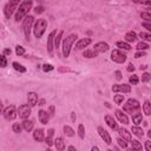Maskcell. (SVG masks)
I'll return each instance as SVG.
<instances>
[{
  "label": "cell",
  "instance_id": "cell-1",
  "mask_svg": "<svg viewBox=\"0 0 151 151\" xmlns=\"http://www.w3.org/2000/svg\"><path fill=\"white\" fill-rule=\"evenodd\" d=\"M32 5H33V1L32 0H25V1H22L19 6H18V8H17V11H15V21H20V20H22L27 14H28V12L31 11V8H32Z\"/></svg>",
  "mask_w": 151,
  "mask_h": 151
},
{
  "label": "cell",
  "instance_id": "cell-2",
  "mask_svg": "<svg viewBox=\"0 0 151 151\" xmlns=\"http://www.w3.org/2000/svg\"><path fill=\"white\" fill-rule=\"evenodd\" d=\"M78 35L77 34H70L68 37L64 38L63 40V55L65 58H67L70 55V52H71V47L72 45L74 44V41L77 40Z\"/></svg>",
  "mask_w": 151,
  "mask_h": 151
},
{
  "label": "cell",
  "instance_id": "cell-3",
  "mask_svg": "<svg viewBox=\"0 0 151 151\" xmlns=\"http://www.w3.org/2000/svg\"><path fill=\"white\" fill-rule=\"evenodd\" d=\"M46 28H47V20H46V19H44V18L38 19V20L35 21V24H34V28H33L34 37H35V38H38V39H39V38H41V37L44 35V33H45Z\"/></svg>",
  "mask_w": 151,
  "mask_h": 151
},
{
  "label": "cell",
  "instance_id": "cell-4",
  "mask_svg": "<svg viewBox=\"0 0 151 151\" xmlns=\"http://www.w3.org/2000/svg\"><path fill=\"white\" fill-rule=\"evenodd\" d=\"M139 109H140L139 101H138L137 99H134V98L127 99L126 103H125L124 106H123V110H124L125 112H127V113H131V114L134 113V112H137V111H139Z\"/></svg>",
  "mask_w": 151,
  "mask_h": 151
},
{
  "label": "cell",
  "instance_id": "cell-5",
  "mask_svg": "<svg viewBox=\"0 0 151 151\" xmlns=\"http://www.w3.org/2000/svg\"><path fill=\"white\" fill-rule=\"evenodd\" d=\"M19 2H20V0H9L5 5V7H4V14H5V17L7 19H9L12 17V14L17 11V8L19 6Z\"/></svg>",
  "mask_w": 151,
  "mask_h": 151
},
{
  "label": "cell",
  "instance_id": "cell-6",
  "mask_svg": "<svg viewBox=\"0 0 151 151\" xmlns=\"http://www.w3.org/2000/svg\"><path fill=\"white\" fill-rule=\"evenodd\" d=\"M33 21H34V18H33L32 15H26V17H25V19H24V22H22V29H24V33H25L26 39H28V38H29L31 28H32Z\"/></svg>",
  "mask_w": 151,
  "mask_h": 151
},
{
  "label": "cell",
  "instance_id": "cell-7",
  "mask_svg": "<svg viewBox=\"0 0 151 151\" xmlns=\"http://www.w3.org/2000/svg\"><path fill=\"white\" fill-rule=\"evenodd\" d=\"M2 114H4V117H5L6 120H13V119L17 118L18 112H17V109H15L14 105H9V106H7V107L4 109Z\"/></svg>",
  "mask_w": 151,
  "mask_h": 151
},
{
  "label": "cell",
  "instance_id": "cell-8",
  "mask_svg": "<svg viewBox=\"0 0 151 151\" xmlns=\"http://www.w3.org/2000/svg\"><path fill=\"white\" fill-rule=\"evenodd\" d=\"M111 60L118 64H123L126 60V54L120 50H113L111 52Z\"/></svg>",
  "mask_w": 151,
  "mask_h": 151
},
{
  "label": "cell",
  "instance_id": "cell-9",
  "mask_svg": "<svg viewBox=\"0 0 151 151\" xmlns=\"http://www.w3.org/2000/svg\"><path fill=\"white\" fill-rule=\"evenodd\" d=\"M17 112H18V114H19V117H20L21 119H26V118H28L29 114H31V106H29L28 104H22V105H20V106L18 107Z\"/></svg>",
  "mask_w": 151,
  "mask_h": 151
},
{
  "label": "cell",
  "instance_id": "cell-10",
  "mask_svg": "<svg viewBox=\"0 0 151 151\" xmlns=\"http://www.w3.org/2000/svg\"><path fill=\"white\" fill-rule=\"evenodd\" d=\"M113 92H122V93H130L131 92V86L127 84H116L112 86Z\"/></svg>",
  "mask_w": 151,
  "mask_h": 151
},
{
  "label": "cell",
  "instance_id": "cell-11",
  "mask_svg": "<svg viewBox=\"0 0 151 151\" xmlns=\"http://www.w3.org/2000/svg\"><path fill=\"white\" fill-rule=\"evenodd\" d=\"M97 131H98V133H99V136L101 137V139L107 144V145H110L111 143H112V139H111V136L109 134V132L103 127V126H98V129H97Z\"/></svg>",
  "mask_w": 151,
  "mask_h": 151
},
{
  "label": "cell",
  "instance_id": "cell-12",
  "mask_svg": "<svg viewBox=\"0 0 151 151\" xmlns=\"http://www.w3.org/2000/svg\"><path fill=\"white\" fill-rule=\"evenodd\" d=\"M109 48H110V46H109L107 42L99 41V42H97V44L94 45V48H93V50L99 54V53H105V52H107Z\"/></svg>",
  "mask_w": 151,
  "mask_h": 151
},
{
  "label": "cell",
  "instance_id": "cell-13",
  "mask_svg": "<svg viewBox=\"0 0 151 151\" xmlns=\"http://www.w3.org/2000/svg\"><path fill=\"white\" fill-rule=\"evenodd\" d=\"M91 42H92V39H91V38H83V39H79V40L76 42V48H77V50H83V48L87 47Z\"/></svg>",
  "mask_w": 151,
  "mask_h": 151
},
{
  "label": "cell",
  "instance_id": "cell-14",
  "mask_svg": "<svg viewBox=\"0 0 151 151\" xmlns=\"http://www.w3.org/2000/svg\"><path fill=\"white\" fill-rule=\"evenodd\" d=\"M27 103H28V105L31 107L35 106L38 104V94L35 92H33V91L28 92V94H27Z\"/></svg>",
  "mask_w": 151,
  "mask_h": 151
},
{
  "label": "cell",
  "instance_id": "cell-15",
  "mask_svg": "<svg viewBox=\"0 0 151 151\" xmlns=\"http://www.w3.org/2000/svg\"><path fill=\"white\" fill-rule=\"evenodd\" d=\"M114 113H116L117 119H118L122 124H124V125L129 124V118H127V116H126L122 110H116V111H114Z\"/></svg>",
  "mask_w": 151,
  "mask_h": 151
},
{
  "label": "cell",
  "instance_id": "cell-16",
  "mask_svg": "<svg viewBox=\"0 0 151 151\" xmlns=\"http://www.w3.org/2000/svg\"><path fill=\"white\" fill-rule=\"evenodd\" d=\"M105 122H106V124H107V126H109L110 129H112V130H114V131L118 130V125H117V123H116V120H114V118H113L112 116L106 114V116H105Z\"/></svg>",
  "mask_w": 151,
  "mask_h": 151
},
{
  "label": "cell",
  "instance_id": "cell-17",
  "mask_svg": "<svg viewBox=\"0 0 151 151\" xmlns=\"http://www.w3.org/2000/svg\"><path fill=\"white\" fill-rule=\"evenodd\" d=\"M57 34V31H52L47 38V51L48 53H52L53 52V41H54V35Z\"/></svg>",
  "mask_w": 151,
  "mask_h": 151
},
{
  "label": "cell",
  "instance_id": "cell-18",
  "mask_svg": "<svg viewBox=\"0 0 151 151\" xmlns=\"http://www.w3.org/2000/svg\"><path fill=\"white\" fill-rule=\"evenodd\" d=\"M118 133L120 134V137L123 138V139H125L126 142H130L131 139H132V137H131V132H129L126 129H124V127H118Z\"/></svg>",
  "mask_w": 151,
  "mask_h": 151
},
{
  "label": "cell",
  "instance_id": "cell-19",
  "mask_svg": "<svg viewBox=\"0 0 151 151\" xmlns=\"http://www.w3.org/2000/svg\"><path fill=\"white\" fill-rule=\"evenodd\" d=\"M33 138L37 142H44V139H45L44 130L42 129H35L34 132H33Z\"/></svg>",
  "mask_w": 151,
  "mask_h": 151
},
{
  "label": "cell",
  "instance_id": "cell-20",
  "mask_svg": "<svg viewBox=\"0 0 151 151\" xmlns=\"http://www.w3.org/2000/svg\"><path fill=\"white\" fill-rule=\"evenodd\" d=\"M38 117H39V120H40L41 124H47L48 120H50L48 113H47L46 111H44V110H40V111L38 112Z\"/></svg>",
  "mask_w": 151,
  "mask_h": 151
},
{
  "label": "cell",
  "instance_id": "cell-21",
  "mask_svg": "<svg viewBox=\"0 0 151 151\" xmlns=\"http://www.w3.org/2000/svg\"><path fill=\"white\" fill-rule=\"evenodd\" d=\"M53 134H54V130H53V129H48V130H47V136H46V138L44 139L45 143H46V145H47L48 147L53 145Z\"/></svg>",
  "mask_w": 151,
  "mask_h": 151
},
{
  "label": "cell",
  "instance_id": "cell-22",
  "mask_svg": "<svg viewBox=\"0 0 151 151\" xmlns=\"http://www.w3.org/2000/svg\"><path fill=\"white\" fill-rule=\"evenodd\" d=\"M53 144H54V146H55L57 150H59V151L65 150V143H64V140H63L61 137H57L55 139H53Z\"/></svg>",
  "mask_w": 151,
  "mask_h": 151
},
{
  "label": "cell",
  "instance_id": "cell-23",
  "mask_svg": "<svg viewBox=\"0 0 151 151\" xmlns=\"http://www.w3.org/2000/svg\"><path fill=\"white\" fill-rule=\"evenodd\" d=\"M33 124H34V123H33L32 120H29V119L26 118V119H24V122L21 123V127H22L25 131L29 132V131L33 129Z\"/></svg>",
  "mask_w": 151,
  "mask_h": 151
},
{
  "label": "cell",
  "instance_id": "cell-24",
  "mask_svg": "<svg viewBox=\"0 0 151 151\" xmlns=\"http://www.w3.org/2000/svg\"><path fill=\"white\" fill-rule=\"evenodd\" d=\"M125 41L126 42H133L136 39H137V34H136V32H133V31H130V32H127L126 34H125Z\"/></svg>",
  "mask_w": 151,
  "mask_h": 151
},
{
  "label": "cell",
  "instance_id": "cell-25",
  "mask_svg": "<svg viewBox=\"0 0 151 151\" xmlns=\"http://www.w3.org/2000/svg\"><path fill=\"white\" fill-rule=\"evenodd\" d=\"M142 120H143V116H142V113H140L139 111L132 113V122H133L136 125H139V124L142 123Z\"/></svg>",
  "mask_w": 151,
  "mask_h": 151
},
{
  "label": "cell",
  "instance_id": "cell-26",
  "mask_svg": "<svg viewBox=\"0 0 151 151\" xmlns=\"http://www.w3.org/2000/svg\"><path fill=\"white\" fill-rule=\"evenodd\" d=\"M131 132L136 136V137H138V138H142L143 136H144V132H143V130H142V127H139V126H132V129H131Z\"/></svg>",
  "mask_w": 151,
  "mask_h": 151
},
{
  "label": "cell",
  "instance_id": "cell-27",
  "mask_svg": "<svg viewBox=\"0 0 151 151\" xmlns=\"http://www.w3.org/2000/svg\"><path fill=\"white\" fill-rule=\"evenodd\" d=\"M117 47L122 48V50H125V51H130L131 50V45L130 42H126V41H117Z\"/></svg>",
  "mask_w": 151,
  "mask_h": 151
},
{
  "label": "cell",
  "instance_id": "cell-28",
  "mask_svg": "<svg viewBox=\"0 0 151 151\" xmlns=\"http://www.w3.org/2000/svg\"><path fill=\"white\" fill-rule=\"evenodd\" d=\"M97 55H98V53H97L94 50H86V51H84V53H83V57L88 58V59H91V58H96Z\"/></svg>",
  "mask_w": 151,
  "mask_h": 151
},
{
  "label": "cell",
  "instance_id": "cell-29",
  "mask_svg": "<svg viewBox=\"0 0 151 151\" xmlns=\"http://www.w3.org/2000/svg\"><path fill=\"white\" fill-rule=\"evenodd\" d=\"M63 34H64V31H59V32H58V34H55V35H54V41H53V44H54V46H55L57 48L59 47L60 40H61V38H63Z\"/></svg>",
  "mask_w": 151,
  "mask_h": 151
},
{
  "label": "cell",
  "instance_id": "cell-30",
  "mask_svg": "<svg viewBox=\"0 0 151 151\" xmlns=\"http://www.w3.org/2000/svg\"><path fill=\"white\" fill-rule=\"evenodd\" d=\"M143 111L146 116H150L151 114V104L149 100H145L144 104H143Z\"/></svg>",
  "mask_w": 151,
  "mask_h": 151
},
{
  "label": "cell",
  "instance_id": "cell-31",
  "mask_svg": "<svg viewBox=\"0 0 151 151\" xmlns=\"http://www.w3.org/2000/svg\"><path fill=\"white\" fill-rule=\"evenodd\" d=\"M63 130H64V133H65L67 137H73V136H74V130H73L71 126H68V125H64Z\"/></svg>",
  "mask_w": 151,
  "mask_h": 151
},
{
  "label": "cell",
  "instance_id": "cell-32",
  "mask_svg": "<svg viewBox=\"0 0 151 151\" xmlns=\"http://www.w3.org/2000/svg\"><path fill=\"white\" fill-rule=\"evenodd\" d=\"M130 143H131V145H132V150H137V151H139V150L143 149L142 143L138 142V140H136V139H131Z\"/></svg>",
  "mask_w": 151,
  "mask_h": 151
},
{
  "label": "cell",
  "instance_id": "cell-33",
  "mask_svg": "<svg viewBox=\"0 0 151 151\" xmlns=\"http://www.w3.org/2000/svg\"><path fill=\"white\" fill-rule=\"evenodd\" d=\"M12 65H13V68H14L15 71H18V72H21V73L26 72V67H25V66H22L21 64H19V63L14 61V63H13Z\"/></svg>",
  "mask_w": 151,
  "mask_h": 151
},
{
  "label": "cell",
  "instance_id": "cell-34",
  "mask_svg": "<svg viewBox=\"0 0 151 151\" xmlns=\"http://www.w3.org/2000/svg\"><path fill=\"white\" fill-rule=\"evenodd\" d=\"M149 47H150L149 44L145 42V41H140V42H138L137 46H136V48H137L138 51H145V50H147Z\"/></svg>",
  "mask_w": 151,
  "mask_h": 151
},
{
  "label": "cell",
  "instance_id": "cell-35",
  "mask_svg": "<svg viewBox=\"0 0 151 151\" xmlns=\"http://www.w3.org/2000/svg\"><path fill=\"white\" fill-rule=\"evenodd\" d=\"M139 37L143 40H145V41H151V34L149 32H140L139 33Z\"/></svg>",
  "mask_w": 151,
  "mask_h": 151
},
{
  "label": "cell",
  "instance_id": "cell-36",
  "mask_svg": "<svg viewBox=\"0 0 151 151\" xmlns=\"http://www.w3.org/2000/svg\"><path fill=\"white\" fill-rule=\"evenodd\" d=\"M140 17H142V19H144V20L147 21V22L151 21V13H150V12H142V13H140Z\"/></svg>",
  "mask_w": 151,
  "mask_h": 151
},
{
  "label": "cell",
  "instance_id": "cell-37",
  "mask_svg": "<svg viewBox=\"0 0 151 151\" xmlns=\"http://www.w3.org/2000/svg\"><path fill=\"white\" fill-rule=\"evenodd\" d=\"M129 81H130V84H132V85H137V84L139 83V78H138V76L132 74V76L129 78Z\"/></svg>",
  "mask_w": 151,
  "mask_h": 151
},
{
  "label": "cell",
  "instance_id": "cell-38",
  "mask_svg": "<svg viewBox=\"0 0 151 151\" xmlns=\"http://www.w3.org/2000/svg\"><path fill=\"white\" fill-rule=\"evenodd\" d=\"M113 101H114L116 104H122V103L124 101V96H123V94H116V96L113 97Z\"/></svg>",
  "mask_w": 151,
  "mask_h": 151
},
{
  "label": "cell",
  "instance_id": "cell-39",
  "mask_svg": "<svg viewBox=\"0 0 151 151\" xmlns=\"http://www.w3.org/2000/svg\"><path fill=\"white\" fill-rule=\"evenodd\" d=\"M78 134H79V137L81 139L85 137V129H84V125L83 124H79L78 125Z\"/></svg>",
  "mask_w": 151,
  "mask_h": 151
},
{
  "label": "cell",
  "instance_id": "cell-40",
  "mask_svg": "<svg viewBox=\"0 0 151 151\" xmlns=\"http://www.w3.org/2000/svg\"><path fill=\"white\" fill-rule=\"evenodd\" d=\"M21 125L19 124V123H14L13 125H12V130H13V132H15V133H19V132H21Z\"/></svg>",
  "mask_w": 151,
  "mask_h": 151
},
{
  "label": "cell",
  "instance_id": "cell-41",
  "mask_svg": "<svg viewBox=\"0 0 151 151\" xmlns=\"http://www.w3.org/2000/svg\"><path fill=\"white\" fill-rule=\"evenodd\" d=\"M7 66V59L5 54H0V67H6Z\"/></svg>",
  "mask_w": 151,
  "mask_h": 151
},
{
  "label": "cell",
  "instance_id": "cell-42",
  "mask_svg": "<svg viewBox=\"0 0 151 151\" xmlns=\"http://www.w3.org/2000/svg\"><path fill=\"white\" fill-rule=\"evenodd\" d=\"M15 53H17V55H24L25 54V48L22 47V46H17L15 47Z\"/></svg>",
  "mask_w": 151,
  "mask_h": 151
},
{
  "label": "cell",
  "instance_id": "cell-43",
  "mask_svg": "<svg viewBox=\"0 0 151 151\" xmlns=\"http://www.w3.org/2000/svg\"><path fill=\"white\" fill-rule=\"evenodd\" d=\"M117 142H118V144L120 145V147H123V149H126V147H127V142H126L125 139H123L122 137H120V138H118V139H117Z\"/></svg>",
  "mask_w": 151,
  "mask_h": 151
},
{
  "label": "cell",
  "instance_id": "cell-44",
  "mask_svg": "<svg viewBox=\"0 0 151 151\" xmlns=\"http://www.w3.org/2000/svg\"><path fill=\"white\" fill-rule=\"evenodd\" d=\"M134 4H142L146 6H151V0H132Z\"/></svg>",
  "mask_w": 151,
  "mask_h": 151
},
{
  "label": "cell",
  "instance_id": "cell-45",
  "mask_svg": "<svg viewBox=\"0 0 151 151\" xmlns=\"http://www.w3.org/2000/svg\"><path fill=\"white\" fill-rule=\"evenodd\" d=\"M54 67L51 65V64H44L42 65V70H44V72H50V71H52Z\"/></svg>",
  "mask_w": 151,
  "mask_h": 151
},
{
  "label": "cell",
  "instance_id": "cell-46",
  "mask_svg": "<svg viewBox=\"0 0 151 151\" xmlns=\"http://www.w3.org/2000/svg\"><path fill=\"white\" fill-rule=\"evenodd\" d=\"M149 80H150V74H149L147 72L143 73V76H142V81H143V83H147Z\"/></svg>",
  "mask_w": 151,
  "mask_h": 151
},
{
  "label": "cell",
  "instance_id": "cell-47",
  "mask_svg": "<svg viewBox=\"0 0 151 151\" xmlns=\"http://www.w3.org/2000/svg\"><path fill=\"white\" fill-rule=\"evenodd\" d=\"M34 12H35V14H40V13L44 12V7H42V6H37V7L34 8Z\"/></svg>",
  "mask_w": 151,
  "mask_h": 151
},
{
  "label": "cell",
  "instance_id": "cell-48",
  "mask_svg": "<svg viewBox=\"0 0 151 151\" xmlns=\"http://www.w3.org/2000/svg\"><path fill=\"white\" fill-rule=\"evenodd\" d=\"M144 55H145V52H144V51H138V52H136L134 58H142V57H144Z\"/></svg>",
  "mask_w": 151,
  "mask_h": 151
},
{
  "label": "cell",
  "instance_id": "cell-49",
  "mask_svg": "<svg viewBox=\"0 0 151 151\" xmlns=\"http://www.w3.org/2000/svg\"><path fill=\"white\" fill-rule=\"evenodd\" d=\"M142 26H143V27H145L147 31H150V29H151V25H150V22H147V21L142 22Z\"/></svg>",
  "mask_w": 151,
  "mask_h": 151
},
{
  "label": "cell",
  "instance_id": "cell-50",
  "mask_svg": "<svg viewBox=\"0 0 151 151\" xmlns=\"http://www.w3.org/2000/svg\"><path fill=\"white\" fill-rule=\"evenodd\" d=\"M114 76H116V79H117V80H120V79L123 78V76H122V72H120V71H116V72H114Z\"/></svg>",
  "mask_w": 151,
  "mask_h": 151
},
{
  "label": "cell",
  "instance_id": "cell-51",
  "mask_svg": "<svg viewBox=\"0 0 151 151\" xmlns=\"http://www.w3.org/2000/svg\"><path fill=\"white\" fill-rule=\"evenodd\" d=\"M145 149H146V151H151V142L150 140L145 142Z\"/></svg>",
  "mask_w": 151,
  "mask_h": 151
},
{
  "label": "cell",
  "instance_id": "cell-52",
  "mask_svg": "<svg viewBox=\"0 0 151 151\" xmlns=\"http://www.w3.org/2000/svg\"><path fill=\"white\" fill-rule=\"evenodd\" d=\"M127 72H133L134 71V66H133V64L131 63V64H129V66H127Z\"/></svg>",
  "mask_w": 151,
  "mask_h": 151
},
{
  "label": "cell",
  "instance_id": "cell-53",
  "mask_svg": "<svg viewBox=\"0 0 151 151\" xmlns=\"http://www.w3.org/2000/svg\"><path fill=\"white\" fill-rule=\"evenodd\" d=\"M11 53H12V51H11L9 48H5V50H4V54H5V55H9Z\"/></svg>",
  "mask_w": 151,
  "mask_h": 151
},
{
  "label": "cell",
  "instance_id": "cell-54",
  "mask_svg": "<svg viewBox=\"0 0 151 151\" xmlns=\"http://www.w3.org/2000/svg\"><path fill=\"white\" fill-rule=\"evenodd\" d=\"M4 112V104H2V101L0 100V114Z\"/></svg>",
  "mask_w": 151,
  "mask_h": 151
},
{
  "label": "cell",
  "instance_id": "cell-55",
  "mask_svg": "<svg viewBox=\"0 0 151 151\" xmlns=\"http://www.w3.org/2000/svg\"><path fill=\"white\" fill-rule=\"evenodd\" d=\"M50 111H51V114H54V106H51L50 107Z\"/></svg>",
  "mask_w": 151,
  "mask_h": 151
},
{
  "label": "cell",
  "instance_id": "cell-56",
  "mask_svg": "<svg viewBox=\"0 0 151 151\" xmlns=\"http://www.w3.org/2000/svg\"><path fill=\"white\" fill-rule=\"evenodd\" d=\"M72 120H73V122L76 120V113H74V112H72Z\"/></svg>",
  "mask_w": 151,
  "mask_h": 151
},
{
  "label": "cell",
  "instance_id": "cell-57",
  "mask_svg": "<svg viewBox=\"0 0 151 151\" xmlns=\"http://www.w3.org/2000/svg\"><path fill=\"white\" fill-rule=\"evenodd\" d=\"M139 68H140V70H146V68H147V66H145V65H143V66H140Z\"/></svg>",
  "mask_w": 151,
  "mask_h": 151
},
{
  "label": "cell",
  "instance_id": "cell-58",
  "mask_svg": "<svg viewBox=\"0 0 151 151\" xmlns=\"http://www.w3.org/2000/svg\"><path fill=\"white\" fill-rule=\"evenodd\" d=\"M67 149H68V150H76V147H74V146H72V145H71V146H68Z\"/></svg>",
  "mask_w": 151,
  "mask_h": 151
},
{
  "label": "cell",
  "instance_id": "cell-59",
  "mask_svg": "<svg viewBox=\"0 0 151 151\" xmlns=\"http://www.w3.org/2000/svg\"><path fill=\"white\" fill-rule=\"evenodd\" d=\"M94 150H96V151H97V150H99V149H98V147H97V146H93V147H92V151H94Z\"/></svg>",
  "mask_w": 151,
  "mask_h": 151
},
{
  "label": "cell",
  "instance_id": "cell-60",
  "mask_svg": "<svg viewBox=\"0 0 151 151\" xmlns=\"http://www.w3.org/2000/svg\"><path fill=\"white\" fill-rule=\"evenodd\" d=\"M45 104V100H40V104L39 105H44Z\"/></svg>",
  "mask_w": 151,
  "mask_h": 151
}]
</instances>
